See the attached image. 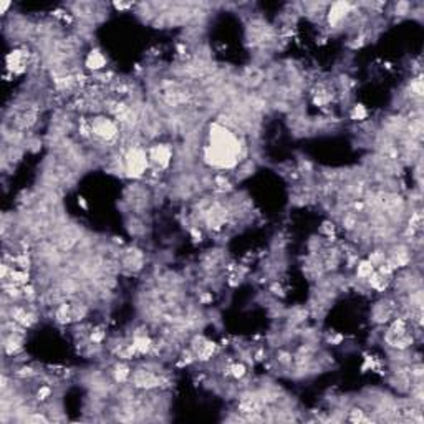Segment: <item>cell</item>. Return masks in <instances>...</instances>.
Masks as SVG:
<instances>
[{
  "mask_svg": "<svg viewBox=\"0 0 424 424\" xmlns=\"http://www.w3.org/2000/svg\"><path fill=\"white\" fill-rule=\"evenodd\" d=\"M9 7H10V3H9V2H3V3H2V14H3V15H5V12H7V9H9Z\"/></svg>",
  "mask_w": 424,
  "mask_h": 424,
  "instance_id": "obj_12",
  "label": "cell"
},
{
  "mask_svg": "<svg viewBox=\"0 0 424 424\" xmlns=\"http://www.w3.org/2000/svg\"><path fill=\"white\" fill-rule=\"evenodd\" d=\"M146 169H148L146 151H143L139 148L129 149V153L124 156V171L128 172V176L141 177L146 172Z\"/></svg>",
  "mask_w": 424,
  "mask_h": 424,
  "instance_id": "obj_1",
  "label": "cell"
},
{
  "mask_svg": "<svg viewBox=\"0 0 424 424\" xmlns=\"http://www.w3.org/2000/svg\"><path fill=\"white\" fill-rule=\"evenodd\" d=\"M86 67L93 71H102L104 70V67H106V58H104L102 51L93 50L86 56Z\"/></svg>",
  "mask_w": 424,
  "mask_h": 424,
  "instance_id": "obj_6",
  "label": "cell"
},
{
  "mask_svg": "<svg viewBox=\"0 0 424 424\" xmlns=\"http://www.w3.org/2000/svg\"><path fill=\"white\" fill-rule=\"evenodd\" d=\"M171 157H172V151L169 149V146H166V144H156V146L149 151V159L159 168L169 166Z\"/></svg>",
  "mask_w": 424,
  "mask_h": 424,
  "instance_id": "obj_5",
  "label": "cell"
},
{
  "mask_svg": "<svg viewBox=\"0 0 424 424\" xmlns=\"http://www.w3.org/2000/svg\"><path fill=\"white\" fill-rule=\"evenodd\" d=\"M373 272H374V267L370 264L368 260L360 262V264H358V267H356V275L360 278H368Z\"/></svg>",
  "mask_w": 424,
  "mask_h": 424,
  "instance_id": "obj_8",
  "label": "cell"
},
{
  "mask_svg": "<svg viewBox=\"0 0 424 424\" xmlns=\"http://www.w3.org/2000/svg\"><path fill=\"white\" fill-rule=\"evenodd\" d=\"M91 128V135L98 136L100 139L103 141H111L118 136V126L115 124V121L108 119V118H103V116H98L91 121L90 124Z\"/></svg>",
  "mask_w": 424,
  "mask_h": 424,
  "instance_id": "obj_2",
  "label": "cell"
},
{
  "mask_svg": "<svg viewBox=\"0 0 424 424\" xmlns=\"http://www.w3.org/2000/svg\"><path fill=\"white\" fill-rule=\"evenodd\" d=\"M131 374V371H129V368L126 365H116L115 366V371H113V376H115V381L116 383H124L128 379V376Z\"/></svg>",
  "mask_w": 424,
  "mask_h": 424,
  "instance_id": "obj_7",
  "label": "cell"
},
{
  "mask_svg": "<svg viewBox=\"0 0 424 424\" xmlns=\"http://www.w3.org/2000/svg\"><path fill=\"white\" fill-rule=\"evenodd\" d=\"M353 9V5L348 2H337V3H332L330 5L328 12H326V20H328L330 27L332 28H337L340 27L343 22H345L346 18H348V15L351 14V10Z\"/></svg>",
  "mask_w": 424,
  "mask_h": 424,
  "instance_id": "obj_3",
  "label": "cell"
},
{
  "mask_svg": "<svg viewBox=\"0 0 424 424\" xmlns=\"http://www.w3.org/2000/svg\"><path fill=\"white\" fill-rule=\"evenodd\" d=\"M133 383H135L136 388L151 390V388L161 386V378L151 370H138L135 374H133Z\"/></svg>",
  "mask_w": 424,
  "mask_h": 424,
  "instance_id": "obj_4",
  "label": "cell"
},
{
  "mask_svg": "<svg viewBox=\"0 0 424 424\" xmlns=\"http://www.w3.org/2000/svg\"><path fill=\"white\" fill-rule=\"evenodd\" d=\"M48 398H51V388L50 386H40L37 391V399L38 401H47Z\"/></svg>",
  "mask_w": 424,
  "mask_h": 424,
  "instance_id": "obj_11",
  "label": "cell"
},
{
  "mask_svg": "<svg viewBox=\"0 0 424 424\" xmlns=\"http://www.w3.org/2000/svg\"><path fill=\"white\" fill-rule=\"evenodd\" d=\"M231 374L236 379H240V378H244L245 376V373H247V366L244 365V363H236V365H232L231 366Z\"/></svg>",
  "mask_w": 424,
  "mask_h": 424,
  "instance_id": "obj_10",
  "label": "cell"
},
{
  "mask_svg": "<svg viewBox=\"0 0 424 424\" xmlns=\"http://www.w3.org/2000/svg\"><path fill=\"white\" fill-rule=\"evenodd\" d=\"M366 116H368V111H366V108L363 106V104H355V106L351 108V119L361 121L365 119Z\"/></svg>",
  "mask_w": 424,
  "mask_h": 424,
  "instance_id": "obj_9",
  "label": "cell"
}]
</instances>
